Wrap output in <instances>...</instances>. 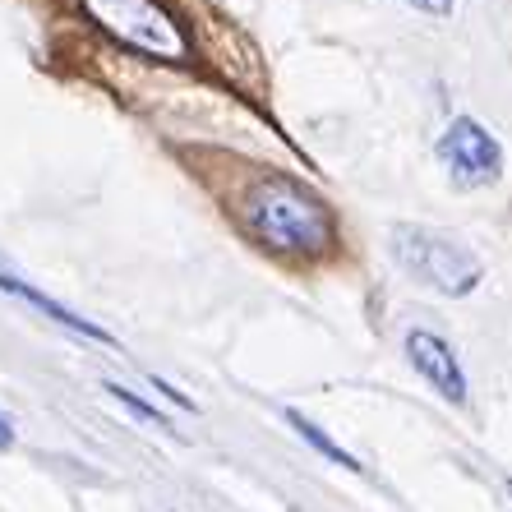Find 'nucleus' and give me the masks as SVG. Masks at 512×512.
Wrapping results in <instances>:
<instances>
[{
    "mask_svg": "<svg viewBox=\"0 0 512 512\" xmlns=\"http://www.w3.org/2000/svg\"><path fill=\"white\" fill-rule=\"evenodd\" d=\"M397 5H411V10H425V14H453L457 0H397Z\"/></svg>",
    "mask_w": 512,
    "mask_h": 512,
    "instance_id": "9",
    "label": "nucleus"
},
{
    "mask_svg": "<svg viewBox=\"0 0 512 512\" xmlns=\"http://www.w3.org/2000/svg\"><path fill=\"white\" fill-rule=\"evenodd\" d=\"M240 217L263 250L286 254V259H323L337 245L333 208L310 185H300L296 176H282V171L254 180L240 199Z\"/></svg>",
    "mask_w": 512,
    "mask_h": 512,
    "instance_id": "1",
    "label": "nucleus"
},
{
    "mask_svg": "<svg viewBox=\"0 0 512 512\" xmlns=\"http://www.w3.org/2000/svg\"><path fill=\"white\" fill-rule=\"evenodd\" d=\"M282 416H286V425L296 429L300 439L310 443L314 453H323V457H328V462H337V466H346V471H360V462H356V457L346 453L342 443H333V439H328V434H323V429H319V425H314V420H305V416H300V411H291V406H286Z\"/></svg>",
    "mask_w": 512,
    "mask_h": 512,
    "instance_id": "7",
    "label": "nucleus"
},
{
    "mask_svg": "<svg viewBox=\"0 0 512 512\" xmlns=\"http://www.w3.org/2000/svg\"><path fill=\"white\" fill-rule=\"evenodd\" d=\"M508 499H512V480H508Z\"/></svg>",
    "mask_w": 512,
    "mask_h": 512,
    "instance_id": "12",
    "label": "nucleus"
},
{
    "mask_svg": "<svg viewBox=\"0 0 512 512\" xmlns=\"http://www.w3.org/2000/svg\"><path fill=\"white\" fill-rule=\"evenodd\" d=\"M439 162L462 190H485L503 176V143L480 125L476 116H453L439 134Z\"/></svg>",
    "mask_w": 512,
    "mask_h": 512,
    "instance_id": "4",
    "label": "nucleus"
},
{
    "mask_svg": "<svg viewBox=\"0 0 512 512\" xmlns=\"http://www.w3.org/2000/svg\"><path fill=\"white\" fill-rule=\"evenodd\" d=\"M153 383H157V393H162V397H171V402H176V406H185V411H194V402H190V397H185V393H176V388H171L167 379H157V374H153Z\"/></svg>",
    "mask_w": 512,
    "mask_h": 512,
    "instance_id": "10",
    "label": "nucleus"
},
{
    "mask_svg": "<svg viewBox=\"0 0 512 512\" xmlns=\"http://www.w3.org/2000/svg\"><path fill=\"white\" fill-rule=\"evenodd\" d=\"M393 259L416 282L434 286L443 296H471L485 282V263L466 250L462 240L429 227H393Z\"/></svg>",
    "mask_w": 512,
    "mask_h": 512,
    "instance_id": "3",
    "label": "nucleus"
},
{
    "mask_svg": "<svg viewBox=\"0 0 512 512\" xmlns=\"http://www.w3.org/2000/svg\"><path fill=\"white\" fill-rule=\"evenodd\" d=\"M406 360L416 365V374H425V383L439 397H448L453 406L466 402L462 360L453 356V346L443 342L439 333H429V328H411V333H406Z\"/></svg>",
    "mask_w": 512,
    "mask_h": 512,
    "instance_id": "5",
    "label": "nucleus"
},
{
    "mask_svg": "<svg viewBox=\"0 0 512 512\" xmlns=\"http://www.w3.org/2000/svg\"><path fill=\"white\" fill-rule=\"evenodd\" d=\"M5 448H14V425H10V416L0 411V453H5Z\"/></svg>",
    "mask_w": 512,
    "mask_h": 512,
    "instance_id": "11",
    "label": "nucleus"
},
{
    "mask_svg": "<svg viewBox=\"0 0 512 512\" xmlns=\"http://www.w3.org/2000/svg\"><path fill=\"white\" fill-rule=\"evenodd\" d=\"M107 393L116 397L120 406H130V411H134V416H139V420H148V425H157V429H171V420L162 416L157 406H148V402H143L139 393H130V388H120V383H107Z\"/></svg>",
    "mask_w": 512,
    "mask_h": 512,
    "instance_id": "8",
    "label": "nucleus"
},
{
    "mask_svg": "<svg viewBox=\"0 0 512 512\" xmlns=\"http://www.w3.org/2000/svg\"><path fill=\"white\" fill-rule=\"evenodd\" d=\"M84 14L120 47L139 51L162 65H185L190 60V37L176 24V14L162 0H79Z\"/></svg>",
    "mask_w": 512,
    "mask_h": 512,
    "instance_id": "2",
    "label": "nucleus"
},
{
    "mask_svg": "<svg viewBox=\"0 0 512 512\" xmlns=\"http://www.w3.org/2000/svg\"><path fill=\"white\" fill-rule=\"evenodd\" d=\"M0 291H10V296H19V300H28L33 310H42L47 319H56V323H65L70 333H79V337H88V342H102V346H116V337L107 333V328H97V323H88V319H79L74 310H65L60 300H51V296H42V291H33L28 282H19V277H10V273H0Z\"/></svg>",
    "mask_w": 512,
    "mask_h": 512,
    "instance_id": "6",
    "label": "nucleus"
}]
</instances>
